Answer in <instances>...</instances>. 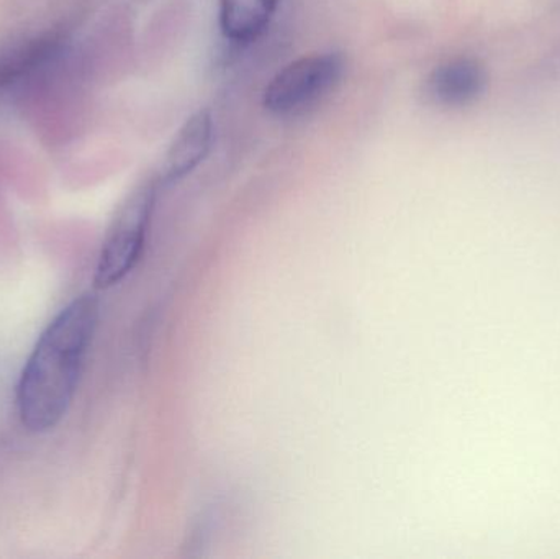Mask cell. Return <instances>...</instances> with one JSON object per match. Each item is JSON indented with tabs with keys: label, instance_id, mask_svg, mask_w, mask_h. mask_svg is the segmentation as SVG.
Segmentation results:
<instances>
[{
	"label": "cell",
	"instance_id": "1",
	"mask_svg": "<svg viewBox=\"0 0 560 559\" xmlns=\"http://www.w3.org/2000/svg\"><path fill=\"white\" fill-rule=\"evenodd\" d=\"M98 308L94 294L79 295L36 341L16 389L20 420L30 432H49L68 414L97 330Z\"/></svg>",
	"mask_w": 560,
	"mask_h": 559
},
{
	"label": "cell",
	"instance_id": "2",
	"mask_svg": "<svg viewBox=\"0 0 560 559\" xmlns=\"http://www.w3.org/2000/svg\"><path fill=\"white\" fill-rule=\"evenodd\" d=\"M161 187L158 176L143 180L115 213L98 255L95 288L110 289L120 284L140 261Z\"/></svg>",
	"mask_w": 560,
	"mask_h": 559
},
{
	"label": "cell",
	"instance_id": "3",
	"mask_svg": "<svg viewBox=\"0 0 560 559\" xmlns=\"http://www.w3.org/2000/svg\"><path fill=\"white\" fill-rule=\"evenodd\" d=\"M345 72L346 58L339 51L293 59L266 85L262 105L275 117L305 114L341 84Z\"/></svg>",
	"mask_w": 560,
	"mask_h": 559
},
{
	"label": "cell",
	"instance_id": "4",
	"mask_svg": "<svg viewBox=\"0 0 560 559\" xmlns=\"http://www.w3.org/2000/svg\"><path fill=\"white\" fill-rule=\"evenodd\" d=\"M71 51V36L61 28L16 36L0 46V101L22 94L61 66Z\"/></svg>",
	"mask_w": 560,
	"mask_h": 559
},
{
	"label": "cell",
	"instance_id": "7",
	"mask_svg": "<svg viewBox=\"0 0 560 559\" xmlns=\"http://www.w3.org/2000/svg\"><path fill=\"white\" fill-rule=\"evenodd\" d=\"M282 0H219L223 38L235 46L252 45L265 35Z\"/></svg>",
	"mask_w": 560,
	"mask_h": 559
},
{
	"label": "cell",
	"instance_id": "6",
	"mask_svg": "<svg viewBox=\"0 0 560 559\" xmlns=\"http://www.w3.org/2000/svg\"><path fill=\"white\" fill-rule=\"evenodd\" d=\"M487 88V72L476 59L456 58L436 66L428 75L431 101L444 107H464L480 97Z\"/></svg>",
	"mask_w": 560,
	"mask_h": 559
},
{
	"label": "cell",
	"instance_id": "5",
	"mask_svg": "<svg viewBox=\"0 0 560 559\" xmlns=\"http://www.w3.org/2000/svg\"><path fill=\"white\" fill-rule=\"evenodd\" d=\"M215 141V120L209 108H199L174 135L158 179L171 187L194 173L209 156Z\"/></svg>",
	"mask_w": 560,
	"mask_h": 559
}]
</instances>
